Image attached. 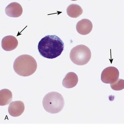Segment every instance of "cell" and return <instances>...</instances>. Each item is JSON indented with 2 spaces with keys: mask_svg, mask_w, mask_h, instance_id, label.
Listing matches in <instances>:
<instances>
[{
  "mask_svg": "<svg viewBox=\"0 0 124 125\" xmlns=\"http://www.w3.org/2000/svg\"><path fill=\"white\" fill-rule=\"evenodd\" d=\"M64 47V43L60 37L55 35H48L39 42L38 50L43 57L52 59L60 56Z\"/></svg>",
  "mask_w": 124,
  "mask_h": 125,
  "instance_id": "obj_1",
  "label": "cell"
},
{
  "mask_svg": "<svg viewBox=\"0 0 124 125\" xmlns=\"http://www.w3.org/2000/svg\"><path fill=\"white\" fill-rule=\"evenodd\" d=\"M13 67L17 74L21 76L27 77L35 73L37 69V64L32 56L28 54H23L15 59Z\"/></svg>",
  "mask_w": 124,
  "mask_h": 125,
  "instance_id": "obj_2",
  "label": "cell"
},
{
  "mask_svg": "<svg viewBox=\"0 0 124 125\" xmlns=\"http://www.w3.org/2000/svg\"><path fill=\"white\" fill-rule=\"evenodd\" d=\"M43 105L46 112L51 114H57L63 108L65 105L64 98L60 93L50 92L44 96Z\"/></svg>",
  "mask_w": 124,
  "mask_h": 125,
  "instance_id": "obj_3",
  "label": "cell"
},
{
  "mask_svg": "<svg viewBox=\"0 0 124 125\" xmlns=\"http://www.w3.org/2000/svg\"><path fill=\"white\" fill-rule=\"evenodd\" d=\"M70 57L71 61L75 64L83 65L90 61L91 57V52L87 46L84 45H79L71 50Z\"/></svg>",
  "mask_w": 124,
  "mask_h": 125,
  "instance_id": "obj_4",
  "label": "cell"
},
{
  "mask_svg": "<svg viewBox=\"0 0 124 125\" xmlns=\"http://www.w3.org/2000/svg\"><path fill=\"white\" fill-rule=\"evenodd\" d=\"M119 73L118 69L113 66H110L105 68L102 72L101 80L106 84H111L118 80Z\"/></svg>",
  "mask_w": 124,
  "mask_h": 125,
  "instance_id": "obj_5",
  "label": "cell"
},
{
  "mask_svg": "<svg viewBox=\"0 0 124 125\" xmlns=\"http://www.w3.org/2000/svg\"><path fill=\"white\" fill-rule=\"evenodd\" d=\"M25 110L24 103L21 101L11 102L9 105L8 112L12 116L16 117L21 115Z\"/></svg>",
  "mask_w": 124,
  "mask_h": 125,
  "instance_id": "obj_6",
  "label": "cell"
},
{
  "mask_svg": "<svg viewBox=\"0 0 124 125\" xmlns=\"http://www.w3.org/2000/svg\"><path fill=\"white\" fill-rule=\"evenodd\" d=\"M5 12L9 17L15 18L19 17L23 13L22 7L18 2H12L6 6Z\"/></svg>",
  "mask_w": 124,
  "mask_h": 125,
  "instance_id": "obj_7",
  "label": "cell"
},
{
  "mask_svg": "<svg viewBox=\"0 0 124 125\" xmlns=\"http://www.w3.org/2000/svg\"><path fill=\"white\" fill-rule=\"evenodd\" d=\"M76 28L78 33L82 35H86L91 31L92 23L88 19H83L77 22Z\"/></svg>",
  "mask_w": 124,
  "mask_h": 125,
  "instance_id": "obj_8",
  "label": "cell"
},
{
  "mask_svg": "<svg viewBox=\"0 0 124 125\" xmlns=\"http://www.w3.org/2000/svg\"><path fill=\"white\" fill-rule=\"evenodd\" d=\"M18 45L17 39L12 35H8L3 38L1 41V46L4 51L10 52L16 48Z\"/></svg>",
  "mask_w": 124,
  "mask_h": 125,
  "instance_id": "obj_9",
  "label": "cell"
},
{
  "mask_svg": "<svg viewBox=\"0 0 124 125\" xmlns=\"http://www.w3.org/2000/svg\"><path fill=\"white\" fill-rule=\"evenodd\" d=\"M78 76L73 72H70L67 74L63 80L62 85L64 87L67 88L74 87L78 83Z\"/></svg>",
  "mask_w": 124,
  "mask_h": 125,
  "instance_id": "obj_10",
  "label": "cell"
},
{
  "mask_svg": "<svg viewBox=\"0 0 124 125\" xmlns=\"http://www.w3.org/2000/svg\"><path fill=\"white\" fill-rule=\"evenodd\" d=\"M83 12V10L81 7L77 4H70L67 9V14L72 18H77L81 15Z\"/></svg>",
  "mask_w": 124,
  "mask_h": 125,
  "instance_id": "obj_11",
  "label": "cell"
},
{
  "mask_svg": "<svg viewBox=\"0 0 124 125\" xmlns=\"http://www.w3.org/2000/svg\"><path fill=\"white\" fill-rule=\"evenodd\" d=\"M12 94L9 89H3L0 91V105L9 104L12 100Z\"/></svg>",
  "mask_w": 124,
  "mask_h": 125,
  "instance_id": "obj_12",
  "label": "cell"
},
{
  "mask_svg": "<svg viewBox=\"0 0 124 125\" xmlns=\"http://www.w3.org/2000/svg\"><path fill=\"white\" fill-rule=\"evenodd\" d=\"M110 85L112 89L114 91H121L124 88V80L118 78L114 83L110 84Z\"/></svg>",
  "mask_w": 124,
  "mask_h": 125,
  "instance_id": "obj_13",
  "label": "cell"
}]
</instances>
